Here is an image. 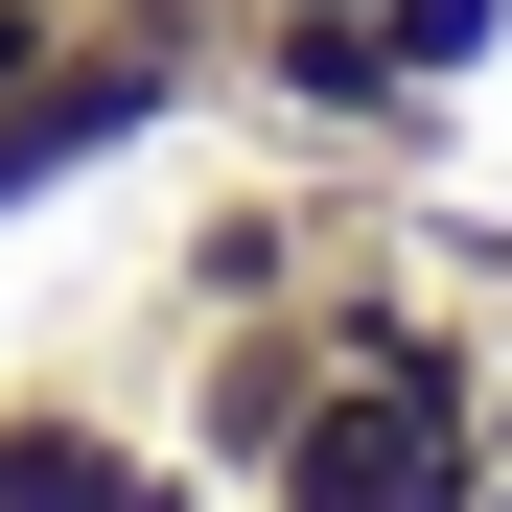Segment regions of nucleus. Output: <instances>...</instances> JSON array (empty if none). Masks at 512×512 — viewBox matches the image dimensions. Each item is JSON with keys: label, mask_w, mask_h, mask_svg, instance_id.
Returning a JSON list of instances; mask_svg holds the SVG:
<instances>
[{"label": "nucleus", "mask_w": 512, "mask_h": 512, "mask_svg": "<svg viewBox=\"0 0 512 512\" xmlns=\"http://www.w3.org/2000/svg\"><path fill=\"white\" fill-rule=\"evenodd\" d=\"M489 373H326L280 443H256V512H466L489 489Z\"/></svg>", "instance_id": "nucleus-1"}, {"label": "nucleus", "mask_w": 512, "mask_h": 512, "mask_svg": "<svg viewBox=\"0 0 512 512\" xmlns=\"http://www.w3.org/2000/svg\"><path fill=\"white\" fill-rule=\"evenodd\" d=\"M233 117L280 163H373V187L443 163V94L373 47V0H256V24H233Z\"/></svg>", "instance_id": "nucleus-2"}, {"label": "nucleus", "mask_w": 512, "mask_h": 512, "mask_svg": "<svg viewBox=\"0 0 512 512\" xmlns=\"http://www.w3.org/2000/svg\"><path fill=\"white\" fill-rule=\"evenodd\" d=\"M303 396H326V326H303V303H187V419H163L187 466L256 489V443H280Z\"/></svg>", "instance_id": "nucleus-3"}, {"label": "nucleus", "mask_w": 512, "mask_h": 512, "mask_svg": "<svg viewBox=\"0 0 512 512\" xmlns=\"http://www.w3.org/2000/svg\"><path fill=\"white\" fill-rule=\"evenodd\" d=\"M163 466V419H117L94 373H0V512H117Z\"/></svg>", "instance_id": "nucleus-4"}, {"label": "nucleus", "mask_w": 512, "mask_h": 512, "mask_svg": "<svg viewBox=\"0 0 512 512\" xmlns=\"http://www.w3.org/2000/svg\"><path fill=\"white\" fill-rule=\"evenodd\" d=\"M326 233H350V210H326L303 163H280V187H210L187 256H163V326H187V303H303V280H326Z\"/></svg>", "instance_id": "nucleus-5"}, {"label": "nucleus", "mask_w": 512, "mask_h": 512, "mask_svg": "<svg viewBox=\"0 0 512 512\" xmlns=\"http://www.w3.org/2000/svg\"><path fill=\"white\" fill-rule=\"evenodd\" d=\"M373 47H396L419 94L466 117V94H489V47H512V0H373Z\"/></svg>", "instance_id": "nucleus-6"}, {"label": "nucleus", "mask_w": 512, "mask_h": 512, "mask_svg": "<svg viewBox=\"0 0 512 512\" xmlns=\"http://www.w3.org/2000/svg\"><path fill=\"white\" fill-rule=\"evenodd\" d=\"M117 512H233V466H187V443H163V466H140Z\"/></svg>", "instance_id": "nucleus-7"}, {"label": "nucleus", "mask_w": 512, "mask_h": 512, "mask_svg": "<svg viewBox=\"0 0 512 512\" xmlns=\"http://www.w3.org/2000/svg\"><path fill=\"white\" fill-rule=\"evenodd\" d=\"M466 512H512V419H489V489H466Z\"/></svg>", "instance_id": "nucleus-8"}, {"label": "nucleus", "mask_w": 512, "mask_h": 512, "mask_svg": "<svg viewBox=\"0 0 512 512\" xmlns=\"http://www.w3.org/2000/svg\"><path fill=\"white\" fill-rule=\"evenodd\" d=\"M489 373H512V303H489Z\"/></svg>", "instance_id": "nucleus-9"}, {"label": "nucleus", "mask_w": 512, "mask_h": 512, "mask_svg": "<svg viewBox=\"0 0 512 512\" xmlns=\"http://www.w3.org/2000/svg\"><path fill=\"white\" fill-rule=\"evenodd\" d=\"M233 24H256V0H233Z\"/></svg>", "instance_id": "nucleus-10"}]
</instances>
